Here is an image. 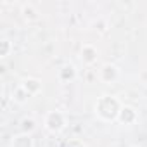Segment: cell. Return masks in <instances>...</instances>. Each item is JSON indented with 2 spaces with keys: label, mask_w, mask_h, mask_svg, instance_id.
<instances>
[{
  "label": "cell",
  "mask_w": 147,
  "mask_h": 147,
  "mask_svg": "<svg viewBox=\"0 0 147 147\" xmlns=\"http://www.w3.org/2000/svg\"><path fill=\"white\" fill-rule=\"evenodd\" d=\"M19 85H21V88H23L30 97H36V95L42 92V82H40L38 78H33V76L24 78Z\"/></svg>",
  "instance_id": "6"
},
{
  "label": "cell",
  "mask_w": 147,
  "mask_h": 147,
  "mask_svg": "<svg viewBox=\"0 0 147 147\" xmlns=\"http://www.w3.org/2000/svg\"><path fill=\"white\" fill-rule=\"evenodd\" d=\"M121 107H123L121 100H119L116 95H109V94L100 95V97L95 100V104H94L95 116H97L100 121H104V123L118 121V116H119Z\"/></svg>",
  "instance_id": "1"
},
{
  "label": "cell",
  "mask_w": 147,
  "mask_h": 147,
  "mask_svg": "<svg viewBox=\"0 0 147 147\" xmlns=\"http://www.w3.org/2000/svg\"><path fill=\"white\" fill-rule=\"evenodd\" d=\"M131 147H145V145H142V144H133Z\"/></svg>",
  "instance_id": "13"
},
{
  "label": "cell",
  "mask_w": 147,
  "mask_h": 147,
  "mask_svg": "<svg viewBox=\"0 0 147 147\" xmlns=\"http://www.w3.org/2000/svg\"><path fill=\"white\" fill-rule=\"evenodd\" d=\"M66 126H67V118L62 111H49L43 118V128L49 133L59 135L61 131H64Z\"/></svg>",
  "instance_id": "2"
},
{
  "label": "cell",
  "mask_w": 147,
  "mask_h": 147,
  "mask_svg": "<svg viewBox=\"0 0 147 147\" xmlns=\"http://www.w3.org/2000/svg\"><path fill=\"white\" fill-rule=\"evenodd\" d=\"M119 78V69H118V66H114V64H104L100 69H99V80L102 82V83H107V85H111V83H114L116 80Z\"/></svg>",
  "instance_id": "3"
},
{
  "label": "cell",
  "mask_w": 147,
  "mask_h": 147,
  "mask_svg": "<svg viewBox=\"0 0 147 147\" xmlns=\"http://www.w3.org/2000/svg\"><path fill=\"white\" fill-rule=\"evenodd\" d=\"M76 76H78V71H76V67L73 66V64H64V66H61L59 71H57V78H59L62 83H71V82H75Z\"/></svg>",
  "instance_id": "7"
},
{
  "label": "cell",
  "mask_w": 147,
  "mask_h": 147,
  "mask_svg": "<svg viewBox=\"0 0 147 147\" xmlns=\"http://www.w3.org/2000/svg\"><path fill=\"white\" fill-rule=\"evenodd\" d=\"M28 99H30V95L21 88V85H18L12 92V100L18 102V104H24V102H28Z\"/></svg>",
  "instance_id": "12"
},
{
  "label": "cell",
  "mask_w": 147,
  "mask_h": 147,
  "mask_svg": "<svg viewBox=\"0 0 147 147\" xmlns=\"http://www.w3.org/2000/svg\"><path fill=\"white\" fill-rule=\"evenodd\" d=\"M35 128H36V121H35V118H23L21 119V131L23 133H33L35 131Z\"/></svg>",
  "instance_id": "11"
},
{
  "label": "cell",
  "mask_w": 147,
  "mask_h": 147,
  "mask_svg": "<svg viewBox=\"0 0 147 147\" xmlns=\"http://www.w3.org/2000/svg\"><path fill=\"white\" fill-rule=\"evenodd\" d=\"M12 50H14V45H12V42L9 38H2V40H0V57H2V59L9 57L12 54Z\"/></svg>",
  "instance_id": "10"
},
{
  "label": "cell",
  "mask_w": 147,
  "mask_h": 147,
  "mask_svg": "<svg viewBox=\"0 0 147 147\" xmlns=\"http://www.w3.org/2000/svg\"><path fill=\"white\" fill-rule=\"evenodd\" d=\"M137 119H138L137 109L131 107V106H125L123 104V107L119 111V116H118V123L119 125H125V126H130V125H135Z\"/></svg>",
  "instance_id": "4"
},
{
  "label": "cell",
  "mask_w": 147,
  "mask_h": 147,
  "mask_svg": "<svg viewBox=\"0 0 147 147\" xmlns=\"http://www.w3.org/2000/svg\"><path fill=\"white\" fill-rule=\"evenodd\" d=\"M9 147H35V140L31 138L30 133L19 131V133H16V135L11 138Z\"/></svg>",
  "instance_id": "8"
},
{
  "label": "cell",
  "mask_w": 147,
  "mask_h": 147,
  "mask_svg": "<svg viewBox=\"0 0 147 147\" xmlns=\"http://www.w3.org/2000/svg\"><path fill=\"white\" fill-rule=\"evenodd\" d=\"M97 57H99V50H97L95 45H92V43H85V45L82 47V50H80V59H82L83 64L92 66V64L97 62Z\"/></svg>",
  "instance_id": "5"
},
{
  "label": "cell",
  "mask_w": 147,
  "mask_h": 147,
  "mask_svg": "<svg viewBox=\"0 0 147 147\" xmlns=\"http://www.w3.org/2000/svg\"><path fill=\"white\" fill-rule=\"evenodd\" d=\"M21 14H23L24 21H28V23H33V21L38 19V11H36V7L31 5V4H24V5L21 7Z\"/></svg>",
  "instance_id": "9"
}]
</instances>
